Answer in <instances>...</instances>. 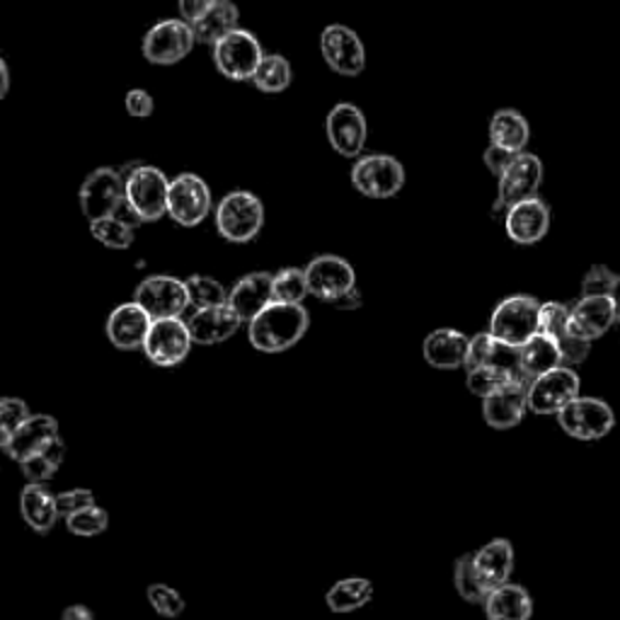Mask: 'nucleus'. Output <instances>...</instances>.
Wrapping results in <instances>:
<instances>
[{
	"label": "nucleus",
	"mask_w": 620,
	"mask_h": 620,
	"mask_svg": "<svg viewBox=\"0 0 620 620\" xmlns=\"http://www.w3.org/2000/svg\"><path fill=\"white\" fill-rule=\"evenodd\" d=\"M310 318L303 303H279L272 301L267 308L250 320L248 337L252 347L267 354L291 349L303 340Z\"/></svg>",
	"instance_id": "nucleus-1"
},
{
	"label": "nucleus",
	"mask_w": 620,
	"mask_h": 620,
	"mask_svg": "<svg viewBox=\"0 0 620 620\" xmlns=\"http://www.w3.org/2000/svg\"><path fill=\"white\" fill-rule=\"evenodd\" d=\"M264 226V204L248 190L228 192L216 206V228L228 243H250Z\"/></svg>",
	"instance_id": "nucleus-2"
},
{
	"label": "nucleus",
	"mask_w": 620,
	"mask_h": 620,
	"mask_svg": "<svg viewBox=\"0 0 620 620\" xmlns=\"http://www.w3.org/2000/svg\"><path fill=\"white\" fill-rule=\"evenodd\" d=\"M170 180L156 165H134L124 175V199L143 218V223L158 221L168 214Z\"/></svg>",
	"instance_id": "nucleus-3"
},
{
	"label": "nucleus",
	"mask_w": 620,
	"mask_h": 620,
	"mask_svg": "<svg viewBox=\"0 0 620 620\" xmlns=\"http://www.w3.org/2000/svg\"><path fill=\"white\" fill-rule=\"evenodd\" d=\"M352 185L369 199H390L405 185V168L386 153L361 156L352 165Z\"/></svg>",
	"instance_id": "nucleus-4"
},
{
	"label": "nucleus",
	"mask_w": 620,
	"mask_h": 620,
	"mask_svg": "<svg viewBox=\"0 0 620 620\" xmlns=\"http://www.w3.org/2000/svg\"><path fill=\"white\" fill-rule=\"evenodd\" d=\"M538 313H541V303L533 296H509L495 308L490 320V335L521 347L524 342L531 340L541 332L538 323Z\"/></svg>",
	"instance_id": "nucleus-5"
},
{
	"label": "nucleus",
	"mask_w": 620,
	"mask_h": 620,
	"mask_svg": "<svg viewBox=\"0 0 620 620\" xmlns=\"http://www.w3.org/2000/svg\"><path fill=\"white\" fill-rule=\"evenodd\" d=\"M211 49L218 73L228 80H233V83L252 80V73H255V68L264 56L260 39L250 30L243 27L226 34V37L218 39Z\"/></svg>",
	"instance_id": "nucleus-6"
},
{
	"label": "nucleus",
	"mask_w": 620,
	"mask_h": 620,
	"mask_svg": "<svg viewBox=\"0 0 620 620\" xmlns=\"http://www.w3.org/2000/svg\"><path fill=\"white\" fill-rule=\"evenodd\" d=\"M194 32L190 22L177 20H160L146 32L141 42L143 59L153 66H175L194 49Z\"/></svg>",
	"instance_id": "nucleus-7"
},
{
	"label": "nucleus",
	"mask_w": 620,
	"mask_h": 620,
	"mask_svg": "<svg viewBox=\"0 0 620 620\" xmlns=\"http://www.w3.org/2000/svg\"><path fill=\"white\" fill-rule=\"evenodd\" d=\"M211 204L214 199L209 185L194 172H180L177 177L170 180L168 216L175 223L185 228L199 226L211 214Z\"/></svg>",
	"instance_id": "nucleus-8"
},
{
	"label": "nucleus",
	"mask_w": 620,
	"mask_h": 620,
	"mask_svg": "<svg viewBox=\"0 0 620 620\" xmlns=\"http://www.w3.org/2000/svg\"><path fill=\"white\" fill-rule=\"evenodd\" d=\"M560 427L577 441H596L613 429L616 415L599 398H574L558 412Z\"/></svg>",
	"instance_id": "nucleus-9"
},
{
	"label": "nucleus",
	"mask_w": 620,
	"mask_h": 620,
	"mask_svg": "<svg viewBox=\"0 0 620 620\" xmlns=\"http://www.w3.org/2000/svg\"><path fill=\"white\" fill-rule=\"evenodd\" d=\"M497 180L500 187L495 211H504V216H507L509 206L538 197V190L543 185L541 158L524 151L514 158V163L504 170Z\"/></svg>",
	"instance_id": "nucleus-10"
},
{
	"label": "nucleus",
	"mask_w": 620,
	"mask_h": 620,
	"mask_svg": "<svg viewBox=\"0 0 620 620\" xmlns=\"http://www.w3.org/2000/svg\"><path fill=\"white\" fill-rule=\"evenodd\" d=\"M134 301L153 320L180 318L190 308V294L182 279L170 274H153L139 284Z\"/></svg>",
	"instance_id": "nucleus-11"
},
{
	"label": "nucleus",
	"mask_w": 620,
	"mask_h": 620,
	"mask_svg": "<svg viewBox=\"0 0 620 620\" xmlns=\"http://www.w3.org/2000/svg\"><path fill=\"white\" fill-rule=\"evenodd\" d=\"M124 199V172L117 168H97L83 180L78 192L80 211L88 221L112 216Z\"/></svg>",
	"instance_id": "nucleus-12"
},
{
	"label": "nucleus",
	"mask_w": 620,
	"mask_h": 620,
	"mask_svg": "<svg viewBox=\"0 0 620 620\" xmlns=\"http://www.w3.org/2000/svg\"><path fill=\"white\" fill-rule=\"evenodd\" d=\"M192 344L190 325L185 320L160 318L151 323L141 349L156 366H177L187 359Z\"/></svg>",
	"instance_id": "nucleus-13"
},
{
	"label": "nucleus",
	"mask_w": 620,
	"mask_h": 620,
	"mask_svg": "<svg viewBox=\"0 0 620 620\" xmlns=\"http://www.w3.org/2000/svg\"><path fill=\"white\" fill-rule=\"evenodd\" d=\"M574 398H579V376L567 366H558L528 383V410L536 415H558Z\"/></svg>",
	"instance_id": "nucleus-14"
},
{
	"label": "nucleus",
	"mask_w": 620,
	"mask_h": 620,
	"mask_svg": "<svg viewBox=\"0 0 620 620\" xmlns=\"http://www.w3.org/2000/svg\"><path fill=\"white\" fill-rule=\"evenodd\" d=\"M320 54L325 64L340 76L354 78L364 73L366 49L359 34L344 25H328L320 34Z\"/></svg>",
	"instance_id": "nucleus-15"
},
{
	"label": "nucleus",
	"mask_w": 620,
	"mask_h": 620,
	"mask_svg": "<svg viewBox=\"0 0 620 620\" xmlns=\"http://www.w3.org/2000/svg\"><path fill=\"white\" fill-rule=\"evenodd\" d=\"M308 294L320 301L335 303L347 291L357 286V274L352 264L337 255H320L306 267Z\"/></svg>",
	"instance_id": "nucleus-16"
},
{
	"label": "nucleus",
	"mask_w": 620,
	"mask_h": 620,
	"mask_svg": "<svg viewBox=\"0 0 620 620\" xmlns=\"http://www.w3.org/2000/svg\"><path fill=\"white\" fill-rule=\"evenodd\" d=\"M325 131L332 151L344 158H359L366 146V136H369V124H366L364 112L357 105L340 102L328 114Z\"/></svg>",
	"instance_id": "nucleus-17"
},
{
	"label": "nucleus",
	"mask_w": 620,
	"mask_h": 620,
	"mask_svg": "<svg viewBox=\"0 0 620 620\" xmlns=\"http://www.w3.org/2000/svg\"><path fill=\"white\" fill-rule=\"evenodd\" d=\"M550 209L541 197L514 204L504 216V231L519 245H533L548 236Z\"/></svg>",
	"instance_id": "nucleus-18"
},
{
	"label": "nucleus",
	"mask_w": 620,
	"mask_h": 620,
	"mask_svg": "<svg viewBox=\"0 0 620 620\" xmlns=\"http://www.w3.org/2000/svg\"><path fill=\"white\" fill-rule=\"evenodd\" d=\"M616 325V303L611 296H582L570 308V332L582 340H599Z\"/></svg>",
	"instance_id": "nucleus-19"
},
{
	"label": "nucleus",
	"mask_w": 620,
	"mask_h": 620,
	"mask_svg": "<svg viewBox=\"0 0 620 620\" xmlns=\"http://www.w3.org/2000/svg\"><path fill=\"white\" fill-rule=\"evenodd\" d=\"M528 407V386L504 383L482 398V417L495 429H512L524 420Z\"/></svg>",
	"instance_id": "nucleus-20"
},
{
	"label": "nucleus",
	"mask_w": 620,
	"mask_h": 620,
	"mask_svg": "<svg viewBox=\"0 0 620 620\" xmlns=\"http://www.w3.org/2000/svg\"><path fill=\"white\" fill-rule=\"evenodd\" d=\"M151 323L153 318L139 303H122L107 318V337L119 349H139L143 347Z\"/></svg>",
	"instance_id": "nucleus-21"
},
{
	"label": "nucleus",
	"mask_w": 620,
	"mask_h": 620,
	"mask_svg": "<svg viewBox=\"0 0 620 620\" xmlns=\"http://www.w3.org/2000/svg\"><path fill=\"white\" fill-rule=\"evenodd\" d=\"M190 335L194 344H221L226 340H231L236 332L243 325V320L236 313V310L223 303L214 308H199L190 320Z\"/></svg>",
	"instance_id": "nucleus-22"
},
{
	"label": "nucleus",
	"mask_w": 620,
	"mask_h": 620,
	"mask_svg": "<svg viewBox=\"0 0 620 620\" xmlns=\"http://www.w3.org/2000/svg\"><path fill=\"white\" fill-rule=\"evenodd\" d=\"M59 439V422L51 415H30L25 424L15 432L13 439L5 446V453L13 461L22 463L32 458L37 451H42L49 441Z\"/></svg>",
	"instance_id": "nucleus-23"
},
{
	"label": "nucleus",
	"mask_w": 620,
	"mask_h": 620,
	"mask_svg": "<svg viewBox=\"0 0 620 620\" xmlns=\"http://www.w3.org/2000/svg\"><path fill=\"white\" fill-rule=\"evenodd\" d=\"M274 277L267 272H252L248 277L240 279L233 291L228 294V306H231L236 313L240 315V320H250L255 318L257 313H262L274 301V291H272Z\"/></svg>",
	"instance_id": "nucleus-24"
},
{
	"label": "nucleus",
	"mask_w": 620,
	"mask_h": 620,
	"mask_svg": "<svg viewBox=\"0 0 620 620\" xmlns=\"http://www.w3.org/2000/svg\"><path fill=\"white\" fill-rule=\"evenodd\" d=\"M487 620H531L533 599L521 584L504 582L492 589L485 599Z\"/></svg>",
	"instance_id": "nucleus-25"
},
{
	"label": "nucleus",
	"mask_w": 620,
	"mask_h": 620,
	"mask_svg": "<svg viewBox=\"0 0 620 620\" xmlns=\"http://www.w3.org/2000/svg\"><path fill=\"white\" fill-rule=\"evenodd\" d=\"M468 342L470 340L458 330H434L432 335L424 340V359H427V364H432L434 369H458V366H463L466 361Z\"/></svg>",
	"instance_id": "nucleus-26"
},
{
	"label": "nucleus",
	"mask_w": 620,
	"mask_h": 620,
	"mask_svg": "<svg viewBox=\"0 0 620 620\" xmlns=\"http://www.w3.org/2000/svg\"><path fill=\"white\" fill-rule=\"evenodd\" d=\"M20 512L22 519L37 533H49L61 516L59 507H56V497L42 482H30V485L22 490Z\"/></svg>",
	"instance_id": "nucleus-27"
},
{
	"label": "nucleus",
	"mask_w": 620,
	"mask_h": 620,
	"mask_svg": "<svg viewBox=\"0 0 620 620\" xmlns=\"http://www.w3.org/2000/svg\"><path fill=\"white\" fill-rule=\"evenodd\" d=\"M475 570L480 579L487 584L490 589L500 587V584L509 582V574L514 570V548L504 538H495L487 546H482L478 553H473Z\"/></svg>",
	"instance_id": "nucleus-28"
},
{
	"label": "nucleus",
	"mask_w": 620,
	"mask_h": 620,
	"mask_svg": "<svg viewBox=\"0 0 620 620\" xmlns=\"http://www.w3.org/2000/svg\"><path fill=\"white\" fill-rule=\"evenodd\" d=\"M238 22L240 10L233 0H216L197 22H192L194 39H197V44H209V47H214L218 39H223L226 34H231L240 27Z\"/></svg>",
	"instance_id": "nucleus-29"
},
{
	"label": "nucleus",
	"mask_w": 620,
	"mask_h": 620,
	"mask_svg": "<svg viewBox=\"0 0 620 620\" xmlns=\"http://www.w3.org/2000/svg\"><path fill=\"white\" fill-rule=\"evenodd\" d=\"M528 139H531V126L519 110H497L490 119V143L524 153Z\"/></svg>",
	"instance_id": "nucleus-30"
},
{
	"label": "nucleus",
	"mask_w": 620,
	"mask_h": 620,
	"mask_svg": "<svg viewBox=\"0 0 620 620\" xmlns=\"http://www.w3.org/2000/svg\"><path fill=\"white\" fill-rule=\"evenodd\" d=\"M521 364L528 381L558 369V366H565L560 357L558 342L546 335V332H538V335L521 344Z\"/></svg>",
	"instance_id": "nucleus-31"
},
{
	"label": "nucleus",
	"mask_w": 620,
	"mask_h": 620,
	"mask_svg": "<svg viewBox=\"0 0 620 620\" xmlns=\"http://www.w3.org/2000/svg\"><path fill=\"white\" fill-rule=\"evenodd\" d=\"M291 80H294V68L286 56L264 54L262 61L255 68V73H252L250 83L255 85L260 93L277 95L291 85Z\"/></svg>",
	"instance_id": "nucleus-32"
},
{
	"label": "nucleus",
	"mask_w": 620,
	"mask_h": 620,
	"mask_svg": "<svg viewBox=\"0 0 620 620\" xmlns=\"http://www.w3.org/2000/svg\"><path fill=\"white\" fill-rule=\"evenodd\" d=\"M371 596H374V584L369 579L352 577V579H342L337 584H332L325 601L332 613H352L369 604Z\"/></svg>",
	"instance_id": "nucleus-33"
},
{
	"label": "nucleus",
	"mask_w": 620,
	"mask_h": 620,
	"mask_svg": "<svg viewBox=\"0 0 620 620\" xmlns=\"http://www.w3.org/2000/svg\"><path fill=\"white\" fill-rule=\"evenodd\" d=\"M64 453H66V446H64L61 436H59V439L49 441L42 451H37L32 458H27V461L20 463L22 475L27 478V482L51 480L56 470H59L61 463H64Z\"/></svg>",
	"instance_id": "nucleus-34"
},
{
	"label": "nucleus",
	"mask_w": 620,
	"mask_h": 620,
	"mask_svg": "<svg viewBox=\"0 0 620 620\" xmlns=\"http://www.w3.org/2000/svg\"><path fill=\"white\" fill-rule=\"evenodd\" d=\"M487 366H492V369H495L507 383H524V386L531 383L526 378L524 364H521V347H514V344L500 342V340L492 342Z\"/></svg>",
	"instance_id": "nucleus-35"
},
{
	"label": "nucleus",
	"mask_w": 620,
	"mask_h": 620,
	"mask_svg": "<svg viewBox=\"0 0 620 620\" xmlns=\"http://www.w3.org/2000/svg\"><path fill=\"white\" fill-rule=\"evenodd\" d=\"M456 589L461 594V599L470 601V604H485L487 594L492 592L485 582L480 579V574L475 570V562H473V553L458 558L456 562Z\"/></svg>",
	"instance_id": "nucleus-36"
},
{
	"label": "nucleus",
	"mask_w": 620,
	"mask_h": 620,
	"mask_svg": "<svg viewBox=\"0 0 620 620\" xmlns=\"http://www.w3.org/2000/svg\"><path fill=\"white\" fill-rule=\"evenodd\" d=\"M187 294H190V306L194 308H214L228 303V291L223 289L221 282H216L214 277H206V274H194L185 282Z\"/></svg>",
	"instance_id": "nucleus-37"
},
{
	"label": "nucleus",
	"mask_w": 620,
	"mask_h": 620,
	"mask_svg": "<svg viewBox=\"0 0 620 620\" xmlns=\"http://www.w3.org/2000/svg\"><path fill=\"white\" fill-rule=\"evenodd\" d=\"M134 231H136V228L122 223L119 218H114V216H105V218H97V221H90V233H93V238L100 240V243L105 248H112V250L131 248Z\"/></svg>",
	"instance_id": "nucleus-38"
},
{
	"label": "nucleus",
	"mask_w": 620,
	"mask_h": 620,
	"mask_svg": "<svg viewBox=\"0 0 620 620\" xmlns=\"http://www.w3.org/2000/svg\"><path fill=\"white\" fill-rule=\"evenodd\" d=\"M274 301L279 303H303L308 296V282H306V269L298 267H286L274 274Z\"/></svg>",
	"instance_id": "nucleus-39"
},
{
	"label": "nucleus",
	"mask_w": 620,
	"mask_h": 620,
	"mask_svg": "<svg viewBox=\"0 0 620 620\" xmlns=\"http://www.w3.org/2000/svg\"><path fill=\"white\" fill-rule=\"evenodd\" d=\"M107 526H110V514L97 507V504H90V507L66 516V528L80 538H93L105 533Z\"/></svg>",
	"instance_id": "nucleus-40"
},
{
	"label": "nucleus",
	"mask_w": 620,
	"mask_h": 620,
	"mask_svg": "<svg viewBox=\"0 0 620 620\" xmlns=\"http://www.w3.org/2000/svg\"><path fill=\"white\" fill-rule=\"evenodd\" d=\"M27 417H30V407L25 400L0 398V449H5Z\"/></svg>",
	"instance_id": "nucleus-41"
},
{
	"label": "nucleus",
	"mask_w": 620,
	"mask_h": 620,
	"mask_svg": "<svg viewBox=\"0 0 620 620\" xmlns=\"http://www.w3.org/2000/svg\"><path fill=\"white\" fill-rule=\"evenodd\" d=\"M148 601L156 608V613L163 618H180L185 613V599L168 584H151L148 587Z\"/></svg>",
	"instance_id": "nucleus-42"
},
{
	"label": "nucleus",
	"mask_w": 620,
	"mask_h": 620,
	"mask_svg": "<svg viewBox=\"0 0 620 620\" xmlns=\"http://www.w3.org/2000/svg\"><path fill=\"white\" fill-rule=\"evenodd\" d=\"M538 323H541V332L550 337H560L562 332L570 330V308L565 303H541V313H538Z\"/></svg>",
	"instance_id": "nucleus-43"
},
{
	"label": "nucleus",
	"mask_w": 620,
	"mask_h": 620,
	"mask_svg": "<svg viewBox=\"0 0 620 620\" xmlns=\"http://www.w3.org/2000/svg\"><path fill=\"white\" fill-rule=\"evenodd\" d=\"M618 274H613L604 264H594L582 282V296H611Z\"/></svg>",
	"instance_id": "nucleus-44"
},
{
	"label": "nucleus",
	"mask_w": 620,
	"mask_h": 620,
	"mask_svg": "<svg viewBox=\"0 0 620 620\" xmlns=\"http://www.w3.org/2000/svg\"><path fill=\"white\" fill-rule=\"evenodd\" d=\"M558 347H560V357L562 364H582L587 361L589 352H592V342L589 340H582L577 335H572V332H562L560 337H555Z\"/></svg>",
	"instance_id": "nucleus-45"
},
{
	"label": "nucleus",
	"mask_w": 620,
	"mask_h": 620,
	"mask_svg": "<svg viewBox=\"0 0 620 620\" xmlns=\"http://www.w3.org/2000/svg\"><path fill=\"white\" fill-rule=\"evenodd\" d=\"M504 383H507V381H504V378L487 364L478 366V369H473V371H468V390H470V393H475L478 398L490 395L492 390H497Z\"/></svg>",
	"instance_id": "nucleus-46"
},
{
	"label": "nucleus",
	"mask_w": 620,
	"mask_h": 620,
	"mask_svg": "<svg viewBox=\"0 0 620 620\" xmlns=\"http://www.w3.org/2000/svg\"><path fill=\"white\" fill-rule=\"evenodd\" d=\"M492 342L495 337L490 335V332H480V335L470 337L468 342V352H466V371H473L478 366H485L490 359V352H492Z\"/></svg>",
	"instance_id": "nucleus-47"
},
{
	"label": "nucleus",
	"mask_w": 620,
	"mask_h": 620,
	"mask_svg": "<svg viewBox=\"0 0 620 620\" xmlns=\"http://www.w3.org/2000/svg\"><path fill=\"white\" fill-rule=\"evenodd\" d=\"M90 504H95V495L83 487L68 490V492H61V495H56V507H59V514L64 516V519L68 514H76L78 509L90 507Z\"/></svg>",
	"instance_id": "nucleus-48"
},
{
	"label": "nucleus",
	"mask_w": 620,
	"mask_h": 620,
	"mask_svg": "<svg viewBox=\"0 0 620 620\" xmlns=\"http://www.w3.org/2000/svg\"><path fill=\"white\" fill-rule=\"evenodd\" d=\"M124 105H126V112H129L131 117H136V119H148L156 110L151 93H148V90H141V88L129 90V93H126V97H124Z\"/></svg>",
	"instance_id": "nucleus-49"
},
{
	"label": "nucleus",
	"mask_w": 620,
	"mask_h": 620,
	"mask_svg": "<svg viewBox=\"0 0 620 620\" xmlns=\"http://www.w3.org/2000/svg\"><path fill=\"white\" fill-rule=\"evenodd\" d=\"M516 156H519V153H514V151H507V148L490 143V148L485 151V156H482V163H485V168L492 172V175L500 177L502 172L507 170V168L514 163V158H516Z\"/></svg>",
	"instance_id": "nucleus-50"
},
{
	"label": "nucleus",
	"mask_w": 620,
	"mask_h": 620,
	"mask_svg": "<svg viewBox=\"0 0 620 620\" xmlns=\"http://www.w3.org/2000/svg\"><path fill=\"white\" fill-rule=\"evenodd\" d=\"M214 3L216 0H177L180 18L192 25V22H197Z\"/></svg>",
	"instance_id": "nucleus-51"
},
{
	"label": "nucleus",
	"mask_w": 620,
	"mask_h": 620,
	"mask_svg": "<svg viewBox=\"0 0 620 620\" xmlns=\"http://www.w3.org/2000/svg\"><path fill=\"white\" fill-rule=\"evenodd\" d=\"M114 218H119L122 223H126V226H131V228H139L141 223H143V218L134 211V206L126 202V199H122L119 202V206L117 209H114V214H112Z\"/></svg>",
	"instance_id": "nucleus-52"
},
{
	"label": "nucleus",
	"mask_w": 620,
	"mask_h": 620,
	"mask_svg": "<svg viewBox=\"0 0 620 620\" xmlns=\"http://www.w3.org/2000/svg\"><path fill=\"white\" fill-rule=\"evenodd\" d=\"M335 306H337L340 310H354V308H359V306H361V294H359L357 286H354L352 291L344 294L342 298H337Z\"/></svg>",
	"instance_id": "nucleus-53"
},
{
	"label": "nucleus",
	"mask_w": 620,
	"mask_h": 620,
	"mask_svg": "<svg viewBox=\"0 0 620 620\" xmlns=\"http://www.w3.org/2000/svg\"><path fill=\"white\" fill-rule=\"evenodd\" d=\"M61 620H95L93 618V611H90L88 606H68L66 611H64V616H61Z\"/></svg>",
	"instance_id": "nucleus-54"
},
{
	"label": "nucleus",
	"mask_w": 620,
	"mask_h": 620,
	"mask_svg": "<svg viewBox=\"0 0 620 620\" xmlns=\"http://www.w3.org/2000/svg\"><path fill=\"white\" fill-rule=\"evenodd\" d=\"M10 93V68L3 56H0V100Z\"/></svg>",
	"instance_id": "nucleus-55"
},
{
	"label": "nucleus",
	"mask_w": 620,
	"mask_h": 620,
	"mask_svg": "<svg viewBox=\"0 0 620 620\" xmlns=\"http://www.w3.org/2000/svg\"><path fill=\"white\" fill-rule=\"evenodd\" d=\"M616 325H620V301L616 303Z\"/></svg>",
	"instance_id": "nucleus-56"
}]
</instances>
